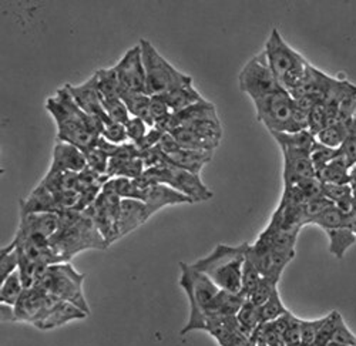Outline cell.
Returning <instances> with one entry per match:
<instances>
[{"label": "cell", "instance_id": "cell-1", "mask_svg": "<svg viewBox=\"0 0 356 346\" xmlns=\"http://www.w3.org/2000/svg\"><path fill=\"white\" fill-rule=\"evenodd\" d=\"M46 110L57 126V141L72 144L84 153L97 146L103 123L77 106L66 85L46 100Z\"/></svg>", "mask_w": 356, "mask_h": 346}, {"label": "cell", "instance_id": "cell-2", "mask_svg": "<svg viewBox=\"0 0 356 346\" xmlns=\"http://www.w3.org/2000/svg\"><path fill=\"white\" fill-rule=\"evenodd\" d=\"M50 247L60 263L84 249H106L108 244L99 231L90 210L65 211L60 214V226L50 240Z\"/></svg>", "mask_w": 356, "mask_h": 346}, {"label": "cell", "instance_id": "cell-3", "mask_svg": "<svg viewBox=\"0 0 356 346\" xmlns=\"http://www.w3.org/2000/svg\"><path fill=\"white\" fill-rule=\"evenodd\" d=\"M248 245V242L240 245L218 244L211 254L200 258L193 265L209 277L221 291L241 294Z\"/></svg>", "mask_w": 356, "mask_h": 346}, {"label": "cell", "instance_id": "cell-4", "mask_svg": "<svg viewBox=\"0 0 356 346\" xmlns=\"http://www.w3.org/2000/svg\"><path fill=\"white\" fill-rule=\"evenodd\" d=\"M180 286L190 302V316L181 335L194 331H205L210 320L211 306L220 294V288L205 274L200 272L193 264L180 263Z\"/></svg>", "mask_w": 356, "mask_h": 346}, {"label": "cell", "instance_id": "cell-5", "mask_svg": "<svg viewBox=\"0 0 356 346\" xmlns=\"http://www.w3.org/2000/svg\"><path fill=\"white\" fill-rule=\"evenodd\" d=\"M264 51L281 89L293 92L302 83L309 62L284 40L278 28H273Z\"/></svg>", "mask_w": 356, "mask_h": 346}, {"label": "cell", "instance_id": "cell-6", "mask_svg": "<svg viewBox=\"0 0 356 346\" xmlns=\"http://www.w3.org/2000/svg\"><path fill=\"white\" fill-rule=\"evenodd\" d=\"M138 46L143 54L145 89L148 96H165L193 84L191 76L177 70L147 39H141Z\"/></svg>", "mask_w": 356, "mask_h": 346}, {"label": "cell", "instance_id": "cell-7", "mask_svg": "<svg viewBox=\"0 0 356 346\" xmlns=\"http://www.w3.org/2000/svg\"><path fill=\"white\" fill-rule=\"evenodd\" d=\"M84 279L86 275L73 268L70 263H62L50 265L35 286L40 288V290L53 295L54 298L69 302L80 308L87 315H90V306H88L83 291Z\"/></svg>", "mask_w": 356, "mask_h": 346}, {"label": "cell", "instance_id": "cell-8", "mask_svg": "<svg viewBox=\"0 0 356 346\" xmlns=\"http://www.w3.org/2000/svg\"><path fill=\"white\" fill-rule=\"evenodd\" d=\"M144 177H147L154 184H164L174 188L175 191L191 198L193 203L209 201L214 195L213 191L204 184L200 176L167 163L145 170Z\"/></svg>", "mask_w": 356, "mask_h": 346}, {"label": "cell", "instance_id": "cell-9", "mask_svg": "<svg viewBox=\"0 0 356 346\" xmlns=\"http://www.w3.org/2000/svg\"><path fill=\"white\" fill-rule=\"evenodd\" d=\"M257 120L270 133H296L293 127L295 101L285 90L252 101Z\"/></svg>", "mask_w": 356, "mask_h": 346}, {"label": "cell", "instance_id": "cell-10", "mask_svg": "<svg viewBox=\"0 0 356 346\" xmlns=\"http://www.w3.org/2000/svg\"><path fill=\"white\" fill-rule=\"evenodd\" d=\"M238 84L240 90L252 101L282 90L268 65V60H266L264 50L254 56L243 67L238 76Z\"/></svg>", "mask_w": 356, "mask_h": 346}, {"label": "cell", "instance_id": "cell-11", "mask_svg": "<svg viewBox=\"0 0 356 346\" xmlns=\"http://www.w3.org/2000/svg\"><path fill=\"white\" fill-rule=\"evenodd\" d=\"M293 258L295 252H285L270 248L258 240L254 244H250L247 251V259L257 267L262 278L273 279L278 283L284 270Z\"/></svg>", "mask_w": 356, "mask_h": 346}, {"label": "cell", "instance_id": "cell-12", "mask_svg": "<svg viewBox=\"0 0 356 346\" xmlns=\"http://www.w3.org/2000/svg\"><path fill=\"white\" fill-rule=\"evenodd\" d=\"M60 299L54 298L53 295L44 293L38 286L27 288L22 294L17 304L13 306L15 309V321L29 322L35 325L44 313Z\"/></svg>", "mask_w": 356, "mask_h": 346}, {"label": "cell", "instance_id": "cell-13", "mask_svg": "<svg viewBox=\"0 0 356 346\" xmlns=\"http://www.w3.org/2000/svg\"><path fill=\"white\" fill-rule=\"evenodd\" d=\"M118 79L123 85V92L147 93L145 89V69L140 46L129 49L118 63L114 66Z\"/></svg>", "mask_w": 356, "mask_h": 346}, {"label": "cell", "instance_id": "cell-14", "mask_svg": "<svg viewBox=\"0 0 356 346\" xmlns=\"http://www.w3.org/2000/svg\"><path fill=\"white\" fill-rule=\"evenodd\" d=\"M65 85H66V89L70 92V94L73 96L77 106L86 114L102 122L103 124L107 122H111L106 114L103 97L97 89V83H96L95 76H92L87 81H84L83 84H79V85H73V84H65Z\"/></svg>", "mask_w": 356, "mask_h": 346}, {"label": "cell", "instance_id": "cell-15", "mask_svg": "<svg viewBox=\"0 0 356 346\" xmlns=\"http://www.w3.org/2000/svg\"><path fill=\"white\" fill-rule=\"evenodd\" d=\"M60 226V214L56 213H23L16 231L17 237H42L51 240Z\"/></svg>", "mask_w": 356, "mask_h": 346}, {"label": "cell", "instance_id": "cell-16", "mask_svg": "<svg viewBox=\"0 0 356 346\" xmlns=\"http://www.w3.org/2000/svg\"><path fill=\"white\" fill-rule=\"evenodd\" d=\"M284 156V190L305 180L315 179L316 171L311 160V153L301 150H281Z\"/></svg>", "mask_w": 356, "mask_h": 346}, {"label": "cell", "instance_id": "cell-17", "mask_svg": "<svg viewBox=\"0 0 356 346\" xmlns=\"http://www.w3.org/2000/svg\"><path fill=\"white\" fill-rule=\"evenodd\" d=\"M84 170H87V160L84 151L67 142L57 141L54 144L49 174H56V172H73V174H80Z\"/></svg>", "mask_w": 356, "mask_h": 346}, {"label": "cell", "instance_id": "cell-18", "mask_svg": "<svg viewBox=\"0 0 356 346\" xmlns=\"http://www.w3.org/2000/svg\"><path fill=\"white\" fill-rule=\"evenodd\" d=\"M141 201L145 204L148 218L153 217L156 213H159L160 210L168 206L194 204L191 198L164 184H152L147 188Z\"/></svg>", "mask_w": 356, "mask_h": 346}, {"label": "cell", "instance_id": "cell-19", "mask_svg": "<svg viewBox=\"0 0 356 346\" xmlns=\"http://www.w3.org/2000/svg\"><path fill=\"white\" fill-rule=\"evenodd\" d=\"M86 316H88V315L86 312H83L80 308H77L69 302L58 301L44 313L43 318H40L33 327H36L40 331H50V329H56L58 327H63L72 321L84 320Z\"/></svg>", "mask_w": 356, "mask_h": 346}, {"label": "cell", "instance_id": "cell-20", "mask_svg": "<svg viewBox=\"0 0 356 346\" xmlns=\"http://www.w3.org/2000/svg\"><path fill=\"white\" fill-rule=\"evenodd\" d=\"M148 220L145 204L140 199H122L118 208V236L124 237Z\"/></svg>", "mask_w": 356, "mask_h": 346}, {"label": "cell", "instance_id": "cell-21", "mask_svg": "<svg viewBox=\"0 0 356 346\" xmlns=\"http://www.w3.org/2000/svg\"><path fill=\"white\" fill-rule=\"evenodd\" d=\"M164 156L167 164L187 170L197 176H200L202 168L213 160V153L210 151H195L183 147H178L174 151Z\"/></svg>", "mask_w": 356, "mask_h": 346}, {"label": "cell", "instance_id": "cell-22", "mask_svg": "<svg viewBox=\"0 0 356 346\" xmlns=\"http://www.w3.org/2000/svg\"><path fill=\"white\" fill-rule=\"evenodd\" d=\"M350 170L352 168L349 167L346 158L339 151V156L334 161L316 172V177L322 184H350L353 180Z\"/></svg>", "mask_w": 356, "mask_h": 346}, {"label": "cell", "instance_id": "cell-23", "mask_svg": "<svg viewBox=\"0 0 356 346\" xmlns=\"http://www.w3.org/2000/svg\"><path fill=\"white\" fill-rule=\"evenodd\" d=\"M145 171L144 163L138 157H114L107 170L108 179H140Z\"/></svg>", "mask_w": 356, "mask_h": 346}, {"label": "cell", "instance_id": "cell-24", "mask_svg": "<svg viewBox=\"0 0 356 346\" xmlns=\"http://www.w3.org/2000/svg\"><path fill=\"white\" fill-rule=\"evenodd\" d=\"M245 297L243 294H232L227 291H220L217 295L211 311H210V320L211 318H229V316H236L241 311L243 305L245 304Z\"/></svg>", "mask_w": 356, "mask_h": 346}, {"label": "cell", "instance_id": "cell-25", "mask_svg": "<svg viewBox=\"0 0 356 346\" xmlns=\"http://www.w3.org/2000/svg\"><path fill=\"white\" fill-rule=\"evenodd\" d=\"M164 97L165 103L168 104L171 113L174 114H178L181 113L201 101H205V99L200 94V92L194 88V84H188L186 85V88H181L178 90H174L165 96H161Z\"/></svg>", "mask_w": 356, "mask_h": 346}, {"label": "cell", "instance_id": "cell-26", "mask_svg": "<svg viewBox=\"0 0 356 346\" xmlns=\"http://www.w3.org/2000/svg\"><path fill=\"white\" fill-rule=\"evenodd\" d=\"M281 150H301L311 153L316 137L309 130L296 133H271Z\"/></svg>", "mask_w": 356, "mask_h": 346}, {"label": "cell", "instance_id": "cell-27", "mask_svg": "<svg viewBox=\"0 0 356 346\" xmlns=\"http://www.w3.org/2000/svg\"><path fill=\"white\" fill-rule=\"evenodd\" d=\"M120 99L127 106L131 117L141 119L148 127H154V123L150 115V100L152 96L147 93H136V92H122Z\"/></svg>", "mask_w": 356, "mask_h": 346}, {"label": "cell", "instance_id": "cell-28", "mask_svg": "<svg viewBox=\"0 0 356 346\" xmlns=\"http://www.w3.org/2000/svg\"><path fill=\"white\" fill-rule=\"evenodd\" d=\"M93 76L96 79L97 89H99L103 100L122 96L123 85L120 83V79H118V74H117L114 66L108 67V69H100Z\"/></svg>", "mask_w": 356, "mask_h": 346}, {"label": "cell", "instance_id": "cell-29", "mask_svg": "<svg viewBox=\"0 0 356 346\" xmlns=\"http://www.w3.org/2000/svg\"><path fill=\"white\" fill-rule=\"evenodd\" d=\"M171 135L177 140L178 146L187 149V150H195V151H210L213 153L217 147H214L211 142L200 137L197 133L187 127H178L171 133Z\"/></svg>", "mask_w": 356, "mask_h": 346}, {"label": "cell", "instance_id": "cell-30", "mask_svg": "<svg viewBox=\"0 0 356 346\" xmlns=\"http://www.w3.org/2000/svg\"><path fill=\"white\" fill-rule=\"evenodd\" d=\"M349 122H337L334 124H330L328 127H325L316 135V141H319L321 144H323V146L330 147V149L339 150L346 140L348 130H349Z\"/></svg>", "mask_w": 356, "mask_h": 346}, {"label": "cell", "instance_id": "cell-31", "mask_svg": "<svg viewBox=\"0 0 356 346\" xmlns=\"http://www.w3.org/2000/svg\"><path fill=\"white\" fill-rule=\"evenodd\" d=\"M326 234H328L330 238V252L338 259H342L346 251L356 242V236L349 226L332 229Z\"/></svg>", "mask_w": 356, "mask_h": 346}, {"label": "cell", "instance_id": "cell-32", "mask_svg": "<svg viewBox=\"0 0 356 346\" xmlns=\"http://www.w3.org/2000/svg\"><path fill=\"white\" fill-rule=\"evenodd\" d=\"M24 290L26 288L22 281V275L17 270L5 281H2V285H0V302H2V305L15 306Z\"/></svg>", "mask_w": 356, "mask_h": 346}, {"label": "cell", "instance_id": "cell-33", "mask_svg": "<svg viewBox=\"0 0 356 346\" xmlns=\"http://www.w3.org/2000/svg\"><path fill=\"white\" fill-rule=\"evenodd\" d=\"M236 321H238L241 331L250 338H252V335L262 325L261 316H259V308L251 304L250 301H245L241 311L238 312V315H236Z\"/></svg>", "mask_w": 356, "mask_h": 346}, {"label": "cell", "instance_id": "cell-34", "mask_svg": "<svg viewBox=\"0 0 356 346\" xmlns=\"http://www.w3.org/2000/svg\"><path fill=\"white\" fill-rule=\"evenodd\" d=\"M312 225H318L325 233H328V231L332 229L348 226V215H345L337 206H332L322 213L316 220H314Z\"/></svg>", "mask_w": 356, "mask_h": 346}, {"label": "cell", "instance_id": "cell-35", "mask_svg": "<svg viewBox=\"0 0 356 346\" xmlns=\"http://www.w3.org/2000/svg\"><path fill=\"white\" fill-rule=\"evenodd\" d=\"M289 312L286 306L284 305L280 291H277L268 301H266L261 308H259V316H261V322L262 324H270L281 318L282 315Z\"/></svg>", "mask_w": 356, "mask_h": 346}, {"label": "cell", "instance_id": "cell-36", "mask_svg": "<svg viewBox=\"0 0 356 346\" xmlns=\"http://www.w3.org/2000/svg\"><path fill=\"white\" fill-rule=\"evenodd\" d=\"M19 252L17 248L10 242L0 249V279L5 281L13 272L19 270Z\"/></svg>", "mask_w": 356, "mask_h": 346}, {"label": "cell", "instance_id": "cell-37", "mask_svg": "<svg viewBox=\"0 0 356 346\" xmlns=\"http://www.w3.org/2000/svg\"><path fill=\"white\" fill-rule=\"evenodd\" d=\"M341 320H342V315L338 311H332L331 313L325 316V321L318 332L315 346H328L332 342Z\"/></svg>", "mask_w": 356, "mask_h": 346}, {"label": "cell", "instance_id": "cell-38", "mask_svg": "<svg viewBox=\"0 0 356 346\" xmlns=\"http://www.w3.org/2000/svg\"><path fill=\"white\" fill-rule=\"evenodd\" d=\"M103 104H104L107 117L111 122L126 126L129 123V120L131 119V114H130L127 106L124 104V101L120 97L103 100Z\"/></svg>", "mask_w": 356, "mask_h": 346}, {"label": "cell", "instance_id": "cell-39", "mask_svg": "<svg viewBox=\"0 0 356 346\" xmlns=\"http://www.w3.org/2000/svg\"><path fill=\"white\" fill-rule=\"evenodd\" d=\"M277 291H278V282L268 279V278H262L261 282L258 283V286L250 294L247 301H250L255 306L261 308Z\"/></svg>", "mask_w": 356, "mask_h": 346}, {"label": "cell", "instance_id": "cell-40", "mask_svg": "<svg viewBox=\"0 0 356 346\" xmlns=\"http://www.w3.org/2000/svg\"><path fill=\"white\" fill-rule=\"evenodd\" d=\"M339 156V150H334L323 146L319 141H315L314 147L311 150V160L315 167V171H321L323 167L328 165L331 161H334Z\"/></svg>", "mask_w": 356, "mask_h": 346}, {"label": "cell", "instance_id": "cell-41", "mask_svg": "<svg viewBox=\"0 0 356 346\" xmlns=\"http://www.w3.org/2000/svg\"><path fill=\"white\" fill-rule=\"evenodd\" d=\"M84 154H86L87 168L88 170L97 172V174H100V176H107V170H108L110 160H111L108 157V154H106L99 147H95L92 150H88Z\"/></svg>", "mask_w": 356, "mask_h": 346}, {"label": "cell", "instance_id": "cell-42", "mask_svg": "<svg viewBox=\"0 0 356 346\" xmlns=\"http://www.w3.org/2000/svg\"><path fill=\"white\" fill-rule=\"evenodd\" d=\"M334 204L331 203L330 199H326L325 197L321 198H315L312 201H308L307 204H304L302 207V213H304V226L309 225L314 222V220H316L322 213H325L330 207H332Z\"/></svg>", "mask_w": 356, "mask_h": 346}, {"label": "cell", "instance_id": "cell-43", "mask_svg": "<svg viewBox=\"0 0 356 346\" xmlns=\"http://www.w3.org/2000/svg\"><path fill=\"white\" fill-rule=\"evenodd\" d=\"M102 137L111 142L115 144V146H122V144L129 142V135L124 124H118L114 122H107L103 124L102 129Z\"/></svg>", "mask_w": 356, "mask_h": 346}, {"label": "cell", "instance_id": "cell-44", "mask_svg": "<svg viewBox=\"0 0 356 346\" xmlns=\"http://www.w3.org/2000/svg\"><path fill=\"white\" fill-rule=\"evenodd\" d=\"M339 151L346 158L349 167L355 168L356 167V117L349 122L348 135Z\"/></svg>", "mask_w": 356, "mask_h": 346}, {"label": "cell", "instance_id": "cell-45", "mask_svg": "<svg viewBox=\"0 0 356 346\" xmlns=\"http://www.w3.org/2000/svg\"><path fill=\"white\" fill-rule=\"evenodd\" d=\"M261 279H262V275L259 274L257 267L247 259L245 265H244V271H243V288H241V294L245 297V299L258 286Z\"/></svg>", "mask_w": 356, "mask_h": 346}, {"label": "cell", "instance_id": "cell-46", "mask_svg": "<svg viewBox=\"0 0 356 346\" xmlns=\"http://www.w3.org/2000/svg\"><path fill=\"white\" fill-rule=\"evenodd\" d=\"M330 126L328 115H326V108L323 103L316 104L309 113V126L308 130L316 137L325 127Z\"/></svg>", "mask_w": 356, "mask_h": 346}, {"label": "cell", "instance_id": "cell-47", "mask_svg": "<svg viewBox=\"0 0 356 346\" xmlns=\"http://www.w3.org/2000/svg\"><path fill=\"white\" fill-rule=\"evenodd\" d=\"M325 321V316L321 320H314V321H301V346H315L318 332Z\"/></svg>", "mask_w": 356, "mask_h": 346}, {"label": "cell", "instance_id": "cell-48", "mask_svg": "<svg viewBox=\"0 0 356 346\" xmlns=\"http://www.w3.org/2000/svg\"><path fill=\"white\" fill-rule=\"evenodd\" d=\"M352 195V187L350 184H323V197L330 199L334 206L341 203L342 199Z\"/></svg>", "mask_w": 356, "mask_h": 346}, {"label": "cell", "instance_id": "cell-49", "mask_svg": "<svg viewBox=\"0 0 356 346\" xmlns=\"http://www.w3.org/2000/svg\"><path fill=\"white\" fill-rule=\"evenodd\" d=\"M126 130H127V135H129V141L133 142V144H137L147 135L148 133V126L141 120V119H137V117H131L129 120V123L126 124Z\"/></svg>", "mask_w": 356, "mask_h": 346}, {"label": "cell", "instance_id": "cell-50", "mask_svg": "<svg viewBox=\"0 0 356 346\" xmlns=\"http://www.w3.org/2000/svg\"><path fill=\"white\" fill-rule=\"evenodd\" d=\"M170 114H171V110H170L168 104L165 103L164 97L153 96L150 100V115H152V120H153L154 126H156V123L165 119Z\"/></svg>", "mask_w": 356, "mask_h": 346}, {"label": "cell", "instance_id": "cell-51", "mask_svg": "<svg viewBox=\"0 0 356 346\" xmlns=\"http://www.w3.org/2000/svg\"><path fill=\"white\" fill-rule=\"evenodd\" d=\"M332 342L343 345V346H356V335L348 328L343 318L339 321V325L337 328Z\"/></svg>", "mask_w": 356, "mask_h": 346}, {"label": "cell", "instance_id": "cell-52", "mask_svg": "<svg viewBox=\"0 0 356 346\" xmlns=\"http://www.w3.org/2000/svg\"><path fill=\"white\" fill-rule=\"evenodd\" d=\"M163 137H164V133H163V131H160V130L156 129V127H152L150 130H148L147 135L137 144V149H138L140 151H145V150L154 149V147H157L159 144L161 142Z\"/></svg>", "mask_w": 356, "mask_h": 346}, {"label": "cell", "instance_id": "cell-53", "mask_svg": "<svg viewBox=\"0 0 356 346\" xmlns=\"http://www.w3.org/2000/svg\"><path fill=\"white\" fill-rule=\"evenodd\" d=\"M0 312H2V321H8V322L15 321V309H13V306L2 305V309H0Z\"/></svg>", "mask_w": 356, "mask_h": 346}, {"label": "cell", "instance_id": "cell-54", "mask_svg": "<svg viewBox=\"0 0 356 346\" xmlns=\"http://www.w3.org/2000/svg\"><path fill=\"white\" fill-rule=\"evenodd\" d=\"M348 226L353 231V234L356 236V210L348 215Z\"/></svg>", "mask_w": 356, "mask_h": 346}, {"label": "cell", "instance_id": "cell-55", "mask_svg": "<svg viewBox=\"0 0 356 346\" xmlns=\"http://www.w3.org/2000/svg\"><path fill=\"white\" fill-rule=\"evenodd\" d=\"M352 174H353V180H352V183H350V187H352V197H353L355 203H356V172H352Z\"/></svg>", "mask_w": 356, "mask_h": 346}, {"label": "cell", "instance_id": "cell-56", "mask_svg": "<svg viewBox=\"0 0 356 346\" xmlns=\"http://www.w3.org/2000/svg\"><path fill=\"white\" fill-rule=\"evenodd\" d=\"M328 346H343V345H339V343H335V342H331Z\"/></svg>", "mask_w": 356, "mask_h": 346}, {"label": "cell", "instance_id": "cell-57", "mask_svg": "<svg viewBox=\"0 0 356 346\" xmlns=\"http://www.w3.org/2000/svg\"><path fill=\"white\" fill-rule=\"evenodd\" d=\"M355 204H356V203H355ZM355 210H356V208H355Z\"/></svg>", "mask_w": 356, "mask_h": 346}]
</instances>
